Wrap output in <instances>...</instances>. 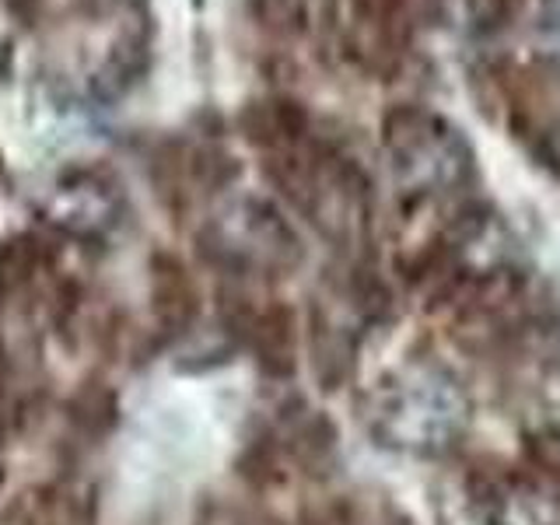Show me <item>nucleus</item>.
Here are the masks:
<instances>
[{"label":"nucleus","mask_w":560,"mask_h":525,"mask_svg":"<svg viewBox=\"0 0 560 525\" xmlns=\"http://www.w3.org/2000/svg\"><path fill=\"white\" fill-rule=\"evenodd\" d=\"M364 424L385 448L438 455L463 438L469 399L445 368L407 364L368 393Z\"/></svg>","instance_id":"nucleus-1"},{"label":"nucleus","mask_w":560,"mask_h":525,"mask_svg":"<svg viewBox=\"0 0 560 525\" xmlns=\"http://www.w3.org/2000/svg\"><path fill=\"white\" fill-rule=\"evenodd\" d=\"M477 504L483 525H553L536 490L515 477L487 480L483 490H477Z\"/></svg>","instance_id":"nucleus-4"},{"label":"nucleus","mask_w":560,"mask_h":525,"mask_svg":"<svg viewBox=\"0 0 560 525\" xmlns=\"http://www.w3.org/2000/svg\"><path fill=\"white\" fill-rule=\"evenodd\" d=\"M207 253L235 270H291L302 259V245L291 224L270 203L245 200L232 218L207 235Z\"/></svg>","instance_id":"nucleus-3"},{"label":"nucleus","mask_w":560,"mask_h":525,"mask_svg":"<svg viewBox=\"0 0 560 525\" xmlns=\"http://www.w3.org/2000/svg\"><path fill=\"white\" fill-rule=\"evenodd\" d=\"M525 455H529V463L550 480V487L560 498V431H553V428L533 431L525 438Z\"/></svg>","instance_id":"nucleus-6"},{"label":"nucleus","mask_w":560,"mask_h":525,"mask_svg":"<svg viewBox=\"0 0 560 525\" xmlns=\"http://www.w3.org/2000/svg\"><path fill=\"white\" fill-rule=\"evenodd\" d=\"M154 308L168 326H186L197 312V294H192L186 270L168 256L154 259Z\"/></svg>","instance_id":"nucleus-5"},{"label":"nucleus","mask_w":560,"mask_h":525,"mask_svg":"<svg viewBox=\"0 0 560 525\" xmlns=\"http://www.w3.org/2000/svg\"><path fill=\"white\" fill-rule=\"evenodd\" d=\"M382 137L399 179H407L420 197L459 189L472 175V154L466 140L434 113L393 109L385 116Z\"/></svg>","instance_id":"nucleus-2"}]
</instances>
